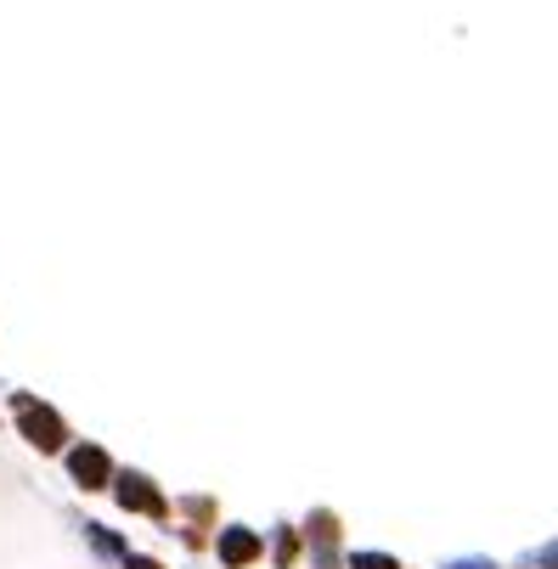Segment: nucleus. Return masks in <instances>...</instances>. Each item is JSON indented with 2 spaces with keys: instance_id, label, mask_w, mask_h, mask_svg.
I'll return each instance as SVG.
<instances>
[{
  "instance_id": "1",
  "label": "nucleus",
  "mask_w": 558,
  "mask_h": 569,
  "mask_svg": "<svg viewBox=\"0 0 558 569\" xmlns=\"http://www.w3.org/2000/svg\"><path fill=\"white\" fill-rule=\"evenodd\" d=\"M12 412H17V428H23V440H28V446H40V451H62L69 428H62V417H57L51 407H40L35 395H17V400H12Z\"/></svg>"
},
{
  "instance_id": "2",
  "label": "nucleus",
  "mask_w": 558,
  "mask_h": 569,
  "mask_svg": "<svg viewBox=\"0 0 558 569\" xmlns=\"http://www.w3.org/2000/svg\"><path fill=\"white\" fill-rule=\"evenodd\" d=\"M113 496H119V508H130V513L163 519V496L153 491V480H147V474H119V480H113Z\"/></svg>"
},
{
  "instance_id": "3",
  "label": "nucleus",
  "mask_w": 558,
  "mask_h": 569,
  "mask_svg": "<svg viewBox=\"0 0 558 569\" xmlns=\"http://www.w3.org/2000/svg\"><path fill=\"white\" fill-rule=\"evenodd\" d=\"M69 474H74L85 491H102V485L113 480V462H108L102 446H74V451H69Z\"/></svg>"
},
{
  "instance_id": "4",
  "label": "nucleus",
  "mask_w": 558,
  "mask_h": 569,
  "mask_svg": "<svg viewBox=\"0 0 558 569\" xmlns=\"http://www.w3.org/2000/svg\"><path fill=\"white\" fill-rule=\"evenodd\" d=\"M311 558H316V569H333L339 564V519L333 513H316L311 519Z\"/></svg>"
},
{
  "instance_id": "5",
  "label": "nucleus",
  "mask_w": 558,
  "mask_h": 569,
  "mask_svg": "<svg viewBox=\"0 0 558 569\" xmlns=\"http://www.w3.org/2000/svg\"><path fill=\"white\" fill-rule=\"evenodd\" d=\"M254 558H259V535H254V530H243V524L220 530V564H226V569H243V564H254Z\"/></svg>"
},
{
  "instance_id": "6",
  "label": "nucleus",
  "mask_w": 558,
  "mask_h": 569,
  "mask_svg": "<svg viewBox=\"0 0 558 569\" xmlns=\"http://www.w3.org/2000/svg\"><path fill=\"white\" fill-rule=\"evenodd\" d=\"M85 535L96 542V553H108V558H130V553H124V542H119V535H108L102 524H85Z\"/></svg>"
},
{
  "instance_id": "7",
  "label": "nucleus",
  "mask_w": 558,
  "mask_h": 569,
  "mask_svg": "<svg viewBox=\"0 0 558 569\" xmlns=\"http://www.w3.org/2000/svg\"><path fill=\"white\" fill-rule=\"evenodd\" d=\"M350 569H401V564L389 558V553H355V558H350Z\"/></svg>"
},
{
  "instance_id": "8",
  "label": "nucleus",
  "mask_w": 558,
  "mask_h": 569,
  "mask_svg": "<svg viewBox=\"0 0 558 569\" xmlns=\"http://www.w3.org/2000/svg\"><path fill=\"white\" fill-rule=\"evenodd\" d=\"M271 553H277V564H293V558H300V535H293V530H282Z\"/></svg>"
},
{
  "instance_id": "9",
  "label": "nucleus",
  "mask_w": 558,
  "mask_h": 569,
  "mask_svg": "<svg viewBox=\"0 0 558 569\" xmlns=\"http://www.w3.org/2000/svg\"><path fill=\"white\" fill-rule=\"evenodd\" d=\"M446 569H497L490 558H457V564H446Z\"/></svg>"
},
{
  "instance_id": "10",
  "label": "nucleus",
  "mask_w": 558,
  "mask_h": 569,
  "mask_svg": "<svg viewBox=\"0 0 558 569\" xmlns=\"http://www.w3.org/2000/svg\"><path fill=\"white\" fill-rule=\"evenodd\" d=\"M124 569H163V564H153V558H142V553H130V558H124Z\"/></svg>"
}]
</instances>
